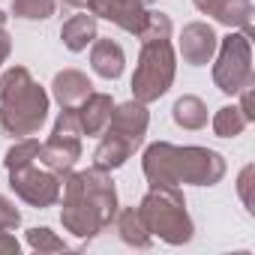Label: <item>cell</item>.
Here are the masks:
<instances>
[{"label":"cell","instance_id":"obj_1","mask_svg":"<svg viewBox=\"0 0 255 255\" xmlns=\"http://www.w3.org/2000/svg\"><path fill=\"white\" fill-rule=\"evenodd\" d=\"M60 189H63L60 222L75 237H96L99 231H105L114 222L117 189H114V180L108 177V171L90 168V171L66 174Z\"/></svg>","mask_w":255,"mask_h":255},{"label":"cell","instance_id":"obj_2","mask_svg":"<svg viewBox=\"0 0 255 255\" xmlns=\"http://www.w3.org/2000/svg\"><path fill=\"white\" fill-rule=\"evenodd\" d=\"M141 168L150 186H216L225 177L222 153L207 147H174L168 141L150 144L144 150Z\"/></svg>","mask_w":255,"mask_h":255},{"label":"cell","instance_id":"obj_3","mask_svg":"<svg viewBox=\"0 0 255 255\" xmlns=\"http://www.w3.org/2000/svg\"><path fill=\"white\" fill-rule=\"evenodd\" d=\"M48 117V93L24 66H9L0 75V132L9 138H30Z\"/></svg>","mask_w":255,"mask_h":255},{"label":"cell","instance_id":"obj_4","mask_svg":"<svg viewBox=\"0 0 255 255\" xmlns=\"http://www.w3.org/2000/svg\"><path fill=\"white\" fill-rule=\"evenodd\" d=\"M138 216L150 237H162L171 246H183L192 240V219L186 213V198L177 186H150V192L141 198Z\"/></svg>","mask_w":255,"mask_h":255},{"label":"cell","instance_id":"obj_5","mask_svg":"<svg viewBox=\"0 0 255 255\" xmlns=\"http://www.w3.org/2000/svg\"><path fill=\"white\" fill-rule=\"evenodd\" d=\"M174 69H177V60H174V48L168 39L144 42L141 54H138L135 75H132V96L144 105L156 102L159 96L168 93V87L174 81Z\"/></svg>","mask_w":255,"mask_h":255},{"label":"cell","instance_id":"obj_6","mask_svg":"<svg viewBox=\"0 0 255 255\" xmlns=\"http://www.w3.org/2000/svg\"><path fill=\"white\" fill-rule=\"evenodd\" d=\"M213 81L228 96H234L246 84H252V36L228 33L225 39H219L216 63H213Z\"/></svg>","mask_w":255,"mask_h":255},{"label":"cell","instance_id":"obj_7","mask_svg":"<svg viewBox=\"0 0 255 255\" xmlns=\"http://www.w3.org/2000/svg\"><path fill=\"white\" fill-rule=\"evenodd\" d=\"M9 186L15 189V195L33 207H51L60 201V177L48 168H36V162L24 165V168H12L9 171Z\"/></svg>","mask_w":255,"mask_h":255},{"label":"cell","instance_id":"obj_8","mask_svg":"<svg viewBox=\"0 0 255 255\" xmlns=\"http://www.w3.org/2000/svg\"><path fill=\"white\" fill-rule=\"evenodd\" d=\"M147 123H150V114H147L144 102L132 99V102H123V105L111 108V117H108L105 129L123 135L126 141H132L135 147H141V141L147 135Z\"/></svg>","mask_w":255,"mask_h":255},{"label":"cell","instance_id":"obj_9","mask_svg":"<svg viewBox=\"0 0 255 255\" xmlns=\"http://www.w3.org/2000/svg\"><path fill=\"white\" fill-rule=\"evenodd\" d=\"M216 45H219V36L210 24L204 21H192L183 27L180 33V57L189 63V66H204L213 60L216 54Z\"/></svg>","mask_w":255,"mask_h":255},{"label":"cell","instance_id":"obj_10","mask_svg":"<svg viewBox=\"0 0 255 255\" xmlns=\"http://www.w3.org/2000/svg\"><path fill=\"white\" fill-rule=\"evenodd\" d=\"M87 9L96 18H105L126 33H138L144 18V0H90Z\"/></svg>","mask_w":255,"mask_h":255},{"label":"cell","instance_id":"obj_11","mask_svg":"<svg viewBox=\"0 0 255 255\" xmlns=\"http://www.w3.org/2000/svg\"><path fill=\"white\" fill-rule=\"evenodd\" d=\"M78 156H81V138H66V135H54L51 132V138L39 144V156L36 159H39L42 168H48L57 177H63V174H69L75 168Z\"/></svg>","mask_w":255,"mask_h":255},{"label":"cell","instance_id":"obj_12","mask_svg":"<svg viewBox=\"0 0 255 255\" xmlns=\"http://www.w3.org/2000/svg\"><path fill=\"white\" fill-rule=\"evenodd\" d=\"M195 9L204 15H213L225 27H243V33H252V0H192Z\"/></svg>","mask_w":255,"mask_h":255},{"label":"cell","instance_id":"obj_13","mask_svg":"<svg viewBox=\"0 0 255 255\" xmlns=\"http://www.w3.org/2000/svg\"><path fill=\"white\" fill-rule=\"evenodd\" d=\"M51 93H54V99L60 102V108H78V105L93 93V81H90L84 72H78V69H63V72L54 75Z\"/></svg>","mask_w":255,"mask_h":255},{"label":"cell","instance_id":"obj_14","mask_svg":"<svg viewBox=\"0 0 255 255\" xmlns=\"http://www.w3.org/2000/svg\"><path fill=\"white\" fill-rule=\"evenodd\" d=\"M105 135H102V141H99V147H96V153H93V168H99V171H114V168H120L126 159H129L138 147L132 144V141H126L123 135H117V132H111V129H102Z\"/></svg>","mask_w":255,"mask_h":255},{"label":"cell","instance_id":"obj_15","mask_svg":"<svg viewBox=\"0 0 255 255\" xmlns=\"http://www.w3.org/2000/svg\"><path fill=\"white\" fill-rule=\"evenodd\" d=\"M90 66H93V72H96L99 78L114 81V78L123 75L126 54H123V48H120L117 42L96 36V39H93V48H90Z\"/></svg>","mask_w":255,"mask_h":255},{"label":"cell","instance_id":"obj_16","mask_svg":"<svg viewBox=\"0 0 255 255\" xmlns=\"http://www.w3.org/2000/svg\"><path fill=\"white\" fill-rule=\"evenodd\" d=\"M111 108H114V99L108 93H90L75 108L78 120H81V132L84 135H102V129L108 126V117H111Z\"/></svg>","mask_w":255,"mask_h":255},{"label":"cell","instance_id":"obj_17","mask_svg":"<svg viewBox=\"0 0 255 255\" xmlns=\"http://www.w3.org/2000/svg\"><path fill=\"white\" fill-rule=\"evenodd\" d=\"M60 39H63V45H66L69 51H75V54L84 51V48L93 45V39H96V15L81 12V15H72L69 21H63Z\"/></svg>","mask_w":255,"mask_h":255},{"label":"cell","instance_id":"obj_18","mask_svg":"<svg viewBox=\"0 0 255 255\" xmlns=\"http://www.w3.org/2000/svg\"><path fill=\"white\" fill-rule=\"evenodd\" d=\"M114 219H117V231H120L123 243L138 246V249L150 246V231L144 228V222H141V216H138V207H126V210H120Z\"/></svg>","mask_w":255,"mask_h":255},{"label":"cell","instance_id":"obj_19","mask_svg":"<svg viewBox=\"0 0 255 255\" xmlns=\"http://www.w3.org/2000/svg\"><path fill=\"white\" fill-rule=\"evenodd\" d=\"M171 117L183 129H201V126H207V105L198 96H180L171 108Z\"/></svg>","mask_w":255,"mask_h":255},{"label":"cell","instance_id":"obj_20","mask_svg":"<svg viewBox=\"0 0 255 255\" xmlns=\"http://www.w3.org/2000/svg\"><path fill=\"white\" fill-rule=\"evenodd\" d=\"M246 126H249V120L240 111V105H225V108H219L213 114V132L219 138H237Z\"/></svg>","mask_w":255,"mask_h":255},{"label":"cell","instance_id":"obj_21","mask_svg":"<svg viewBox=\"0 0 255 255\" xmlns=\"http://www.w3.org/2000/svg\"><path fill=\"white\" fill-rule=\"evenodd\" d=\"M138 39H141V45L144 42H159V39H171V18L165 15V12H159V9H144V18H141V27H138V33H135Z\"/></svg>","mask_w":255,"mask_h":255},{"label":"cell","instance_id":"obj_22","mask_svg":"<svg viewBox=\"0 0 255 255\" xmlns=\"http://www.w3.org/2000/svg\"><path fill=\"white\" fill-rule=\"evenodd\" d=\"M36 156H39V141H36L33 135H30V138H18V141L6 150L3 165H6V171H12V168H24V165L36 162Z\"/></svg>","mask_w":255,"mask_h":255},{"label":"cell","instance_id":"obj_23","mask_svg":"<svg viewBox=\"0 0 255 255\" xmlns=\"http://www.w3.org/2000/svg\"><path fill=\"white\" fill-rule=\"evenodd\" d=\"M57 9V0H12V15L24 21H42L51 18Z\"/></svg>","mask_w":255,"mask_h":255},{"label":"cell","instance_id":"obj_24","mask_svg":"<svg viewBox=\"0 0 255 255\" xmlns=\"http://www.w3.org/2000/svg\"><path fill=\"white\" fill-rule=\"evenodd\" d=\"M27 246L36 249V252H66V243L51 228H30L27 231Z\"/></svg>","mask_w":255,"mask_h":255},{"label":"cell","instance_id":"obj_25","mask_svg":"<svg viewBox=\"0 0 255 255\" xmlns=\"http://www.w3.org/2000/svg\"><path fill=\"white\" fill-rule=\"evenodd\" d=\"M18 225H21V210L6 195H0V228H3V231H15Z\"/></svg>","mask_w":255,"mask_h":255},{"label":"cell","instance_id":"obj_26","mask_svg":"<svg viewBox=\"0 0 255 255\" xmlns=\"http://www.w3.org/2000/svg\"><path fill=\"white\" fill-rule=\"evenodd\" d=\"M252 174H255V168L246 165V168L240 171V180H237V189H240V198H243L246 210H255V207H252V195H249V189H252Z\"/></svg>","mask_w":255,"mask_h":255},{"label":"cell","instance_id":"obj_27","mask_svg":"<svg viewBox=\"0 0 255 255\" xmlns=\"http://www.w3.org/2000/svg\"><path fill=\"white\" fill-rule=\"evenodd\" d=\"M18 252H21V243L15 240V234L0 228V255H18Z\"/></svg>","mask_w":255,"mask_h":255},{"label":"cell","instance_id":"obj_28","mask_svg":"<svg viewBox=\"0 0 255 255\" xmlns=\"http://www.w3.org/2000/svg\"><path fill=\"white\" fill-rule=\"evenodd\" d=\"M240 111L246 114V120H249V123L255 120V111H252V84H246V87L240 90Z\"/></svg>","mask_w":255,"mask_h":255},{"label":"cell","instance_id":"obj_29","mask_svg":"<svg viewBox=\"0 0 255 255\" xmlns=\"http://www.w3.org/2000/svg\"><path fill=\"white\" fill-rule=\"evenodd\" d=\"M9 51H12V39H9V33H6V30H0V66L6 63Z\"/></svg>","mask_w":255,"mask_h":255},{"label":"cell","instance_id":"obj_30","mask_svg":"<svg viewBox=\"0 0 255 255\" xmlns=\"http://www.w3.org/2000/svg\"><path fill=\"white\" fill-rule=\"evenodd\" d=\"M66 3H69V6H87L90 0H66Z\"/></svg>","mask_w":255,"mask_h":255},{"label":"cell","instance_id":"obj_31","mask_svg":"<svg viewBox=\"0 0 255 255\" xmlns=\"http://www.w3.org/2000/svg\"><path fill=\"white\" fill-rule=\"evenodd\" d=\"M3 24H6V15H3V12H0V30H3Z\"/></svg>","mask_w":255,"mask_h":255}]
</instances>
